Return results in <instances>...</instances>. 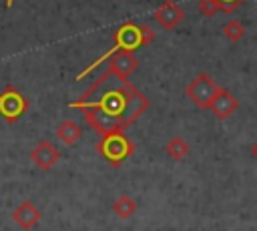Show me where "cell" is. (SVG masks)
<instances>
[{"mask_svg": "<svg viewBox=\"0 0 257 231\" xmlns=\"http://www.w3.org/2000/svg\"><path fill=\"white\" fill-rule=\"evenodd\" d=\"M104 62H106V70H110L122 78H128L139 68V60L135 58L133 52H114Z\"/></svg>", "mask_w": 257, "mask_h": 231, "instance_id": "obj_9", "label": "cell"}, {"mask_svg": "<svg viewBox=\"0 0 257 231\" xmlns=\"http://www.w3.org/2000/svg\"><path fill=\"white\" fill-rule=\"evenodd\" d=\"M237 108H239V100H237V96L231 94L227 88L219 86L217 94L213 96V100H211V104H209V110H211L217 119H227V117H231Z\"/></svg>", "mask_w": 257, "mask_h": 231, "instance_id": "obj_8", "label": "cell"}, {"mask_svg": "<svg viewBox=\"0 0 257 231\" xmlns=\"http://www.w3.org/2000/svg\"><path fill=\"white\" fill-rule=\"evenodd\" d=\"M245 0H215V4L219 6V12H225V14H231L235 12Z\"/></svg>", "mask_w": 257, "mask_h": 231, "instance_id": "obj_16", "label": "cell"}, {"mask_svg": "<svg viewBox=\"0 0 257 231\" xmlns=\"http://www.w3.org/2000/svg\"><path fill=\"white\" fill-rule=\"evenodd\" d=\"M223 36L231 42H237L245 36V26L239 22V20H229L225 26H223Z\"/></svg>", "mask_w": 257, "mask_h": 231, "instance_id": "obj_14", "label": "cell"}, {"mask_svg": "<svg viewBox=\"0 0 257 231\" xmlns=\"http://www.w3.org/2000/svg\"><path fill=\"white\" fill-rule=\"evenodd\" d=\"M165 153L173 159V161H183L189 155V143L181 137H173L167 145H165Z\"/></svg>", "mask_w": 257, "mask_h": 231, "instance_id": "obj_13", "label": "cell"}, {"mask_svg": "<svg viewBox=\"0 0 257 231\" xmlns=\"http://www.w3.org/2000/svg\"><path fill=\"white\" fill-rule=\"evenodd\" d=\"M96 151L112 167H118L120 163H124L135 153V145L122 131H116V133L102 135L100 141L96 143Z\"/></svg>", "mask_w": 257, "mask_h": 231, "instance_id": "obj_3", "label": "cell"}, {"mask_svg": "<svg viewBox=\"0 0 257 231\" xmlns=\"http://www.w3.org/2000/svg\"><path fill=\"white\" fill-rule=\"evenodd\" d=\"M42 213L36 209V205L32 201H22L14 211H12V219L18 227L22 229H32L38 221H40Z\"/></svg>", "mask_w": 257, "mask_h": 231, "instance_id": "obj_10", "label": "cell"}, {"mask_svg": "<svg viewBox=\"0 0 257 231\" xmlns=\"http://www.w3.org/2000/svg\"><path fill=\"white\" fill-rule=\"evenodd\" d=\"M219 90V84L207 74V72H199L189 84H187V96L193 100L195 106L199 108H209L213 96L217 94Z\"/></svg>", "mask_w": 257, "mask_h": 231, "instance_id": "obj_4", "label": "cell"}, {"mask_svg": "<svg viewBox=\"0 0 257 231\" xmlns=\"http://www.w3.org/2000/svg\"><path fill=\"white\" fill-rule=\"evenodd\" d=\"M153 18H155L165 30H173V28H177V26L183 22V18H185V10H183L177 2L167 0V2H163V4L155 10Z\"/></svg>", "mask_w": 257, "mask_h": 231, "instance_id": "obj_6", "label": "cell"}, {"mask_svg": "<svg viewBox=\"0 0 257 231\" xmlns=\"http://www.w3.org/2000/svg\"><path fill=\"white\" fill-rule=\"evenodd\" d=\"M30 159L32 163L40 169V171H50L56 161L60 159V151L50 143V141H40L32 151H30Z\"/></svg>", "mask_w": 257, "mask_h": 231, "instance_id": "obj_7", "label": "cell"}, {"mask_svg": "<svg viewBox=\"0 0 257 231\" xmlns=\"http://www.w3.org/2000/svg\"><path fill=\"white\" fill-rule=\"evenodd\" d=\"M14 2H16V0H4V6L10 8V6H14Z\"/></svg>", "mask_w": 257, "mask_h": 231, "instance_id": "obj_17", "label": "cell"}, {"mask_svg": "<svg viewBox=\"0 0 257 231\" xmlns=\"http://www.w3.org/2000/svg\"><path fill=\"white\" fill-rule=\"evenodd\" d=\"M153 40H155V30L149 24H139V22H133V20L120 24L116 28V32L112 34V46L104 54H100L96 60H92L86 68H82L76 74V80H82L88 72H92L94 68H98L100 64H104V60L110 54H114V52H135V50L147 46Z\"/></svg>", "mask_w": 257, "mask_h": 231, "instance_id": "obj_2", "label": "cell"}, {"mask_svg": "<svg viewBox=\"0 0 257 231\" xmlns=\"http://www.w3.org/2000/svg\"><path fill=\"white\" fill-rule=\"evenodd\" d=\"M56 137L64 143V145H74L80 141L82 137V129L74 123V121H62L56 129Z\"/></svg>", "mask_w": 257, "mask_h": 231, "instance_id": "obj_11", "label": "cell"}, {"mask_svg": "<svg viewBox=\"0 0 257 231\" xmlns=\"http://www.w3.org/2000/svg\"><path fill=\"white\" fill-rule=\"evenodd\" d=\"M251 153H253V157H257V141H255V145L251 147Z\"/></svg>", "mask_w": 257, "mask_h": 231, "instance_id": "obj_18", "label": "cell"}, {"mask_svg": "<svg viewBox=\"0 0 257 231\" xmlns=\"http://www.w3.org/2000/svg\"><path fill=\"white\" fill-rule=\"evenodd\" d=\"M149 98L128 82L110 70H104L76 100H70L68 106L82 112L84 123L102 135L128 129L147 108Z\"/></svg>", "mask_w": 257, "mask_h": 231, "instance_id": "obj_1", "label": "cell"}, {"mask_svg": "<svg viewBox=\"0 0 257 231\" xmlns=\"http://www.w3.org/2000/svg\"><path fill=\"white\" fill-rule=\"evenodd\" d=\"M197 10L205 16H215L219 12V6L215 4V0H199L197 2Z\"/></svg>", "mask_w": 257, "mask_h": 231, "instance_id": "obj_15", "label": "cell"}, {"mask_svg": "<svg viewBox=\"0 0 257 231\" xmlns=\"http://www.w3.org/2000/svg\"><path fill=\"white\" fill-rule=\"evenodd\" d=\"M137 211V203L133 197L128 195H120L116 197V201L112 203V213L118 217V219H131Z\"/></svg>", "mask_w": 257, "mask_h": 231, "instance_id": "obj_12", "label": "cell"}, {"mask_svg": "<svg viewBox=\"0 0 257 231\" xmlns=\"http://www.w3.org/2000/svg\"><path fill=\"white\" fill-rule=\"evenodd\" d=\"M26 110H28V100L18 88L8 84L0 90V117L6 123H16Z\"/></svg>", "mask_w": 257, "mask_h": 231, "instance_id": "obj_5", "label": "cell"}]
</instances>
